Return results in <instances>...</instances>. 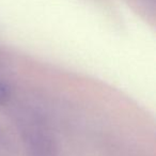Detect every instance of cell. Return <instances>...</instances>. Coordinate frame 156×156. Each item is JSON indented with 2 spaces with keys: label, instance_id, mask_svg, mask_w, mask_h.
<instances>
[{
  "label": "cell",
  "instance_id": "6da1fadb",
  "mask_svg": "<svg viewBox=\"0 0 156 156\" xmlns=\"http://www.w3.org/2000/svg\"><path fill=\"white\" fill-rule=\"evenodd\" d=\"M26 156H56L57 142L50 126L34 111H27L18 121Z\"/></svg>",
  "mask_w": 156,
  "mask_h": 156
},
{
  "label": "cell",
  "instance_id": "7a4b0ae2",
  "mask_svg": "<svg viewBox=\"0 0 156 156\" xmlns=\"http://www.w3.org/2000/svg\"><path fill=\"white\" fill-rule=\"evenodd\" d=\"M11 98V88L5 83L0 81V105H3Z\"/></svg>",
  "mask_w": 156,
  "mask_h": 156
}]
</instances>
